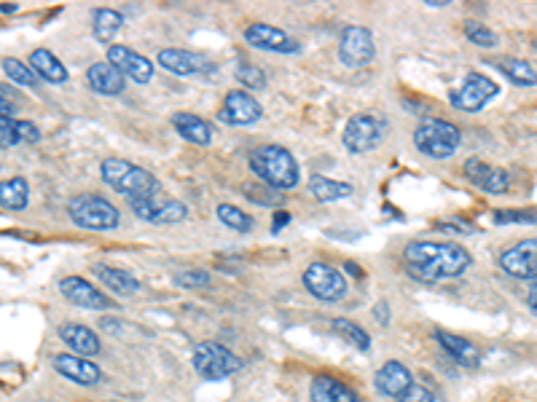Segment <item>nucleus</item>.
<instances>
[{"label":"nucleus","instance_id":"dca6fc26","mask_svg":"<svg viewBox=\"0 0 537 402\" xmlns=\"http://www.w3.org/2000/svg\"><path fill=\"white\" fill-rule=\"evenodd\" d=\"M156 62L167 73L183 75V78H189V75H205V73L215 70V65L207 57H202L197 51H186V49H161L159 57H156Z\"/></svg>","mask_w":537,"mask_h":402},{"label":"nucleus","instance_id":"f8f14e48","mask_svg":"<svg viewBox=\"0 0 537 402\" xmlns=\"http://www.w3.org/2000/svg\"><path fill=\"white\" fill-rule=\"evenodd\" d=\"M59 292L62 298H67L73 306L78 309H89V312H108L113 309V300L97 290L92 282H86L83 276H65L59 279Z\"/></svg>","mask_w":537,"mask_h":402},{"label":"nucleus","instance_id":"72a5a7b5","mask_svg":"<svg viewBox=\"0 0 537 402\" xmlns=\"http://www.w3.org/2000/svg\"><path fill=\"white\" fill-rule=\"evenodd\" d=\"M218 220H221L226 228L239 231V234L253 231V220L247 218V213H242V210L234 207V205H218Z\"/></svg>","mask_w":537,"mask_h":402},{"label":"nucleus","instance_id":"0eeeda50","mask_svg":"<svg viewBox=\"0 0 537 402\" xmlns=\"http://www.w3.org/2000/svg\"><path fill=\"white\" fill-rule=\"evenodd\" d=\"M385 132H387V121L382 116H374V113H354L346 127H344V148L349 153H371L382 145L385 140Z\"/></svg>","mask_w":537,"mask_h":402},{"label":"nucleus","instance_id":"f257e3e1","mask_svg":"<svg viewBox=\"0 0 537 402\" xmlns=\"http://www.w3.org/2000/svg\"><path fill=\"white\" fill-rule=\"evenodd\" d=\"M406 271L414 282L438 284L440 279L463 276L471 268V252L455 242H411L403 250Z\"/></svg>","mask_w":537,"mask_h":402},{"label":"nucleus","instance_id":"473e14b6","mask_svg":"<svg viewBox=\"0 0 537 402\" xmlns=\"http://www.w3.org/2000/svg\"><path fill=\"white\" fill-rule=\"evenodd\" d=\"M4 70H6V75H9L14 83H19V86H25V89H38V78H35V73H33L30 65H25L22 59H17V57H6V59H4Z\"/></svg>","mask_w":537,"mask_h":402},{"label":"nucleus","instance_id":"39448f33","mask_svg":"<svg viewBox=\"0 0 537 402\" xmlns=\"http://www.w3.org/2000/svg\"><path fill=\"white\" fill-rule=\"evenodd\" d=\"M67 215L83 231H113L121 223L119 207L95 193H81V196L70 198Z\"/></svg>","mask_w":537,"mask_h":402},{"label":"nucleus","instance_id":"2f4dec72","mask_svg":"<svg viewBox=\"0 0 537 402\" xmlns=\"http://www.w3.org/2000/svg\"><path fill=\"white\" fill-rule=\"evenodd\" d=\"M331 325H333V330H336L349 346L361 349V352H369V349H371V336H369L361 325H354V322H349V320H344V317H336Z\"/></svg>","mask_w":537,"mask_h":402},{"label":"nucleus","instance_id":"7ed1b4c3","mask_svg":"<svg viewBox=\"0 0 537 402\" xmlns=\"http://www.w3.org/2000/svg\"><path fill=\"white\" fill-rule=\"evenodd\" d=\"M100 174H103V182L108 188L127 196L129 201L161 193V182L148 169H143V166H137V164H132L127 158H105L103 166H100Z\"/></svg>","mask_w":537,"mask_h":402},{"label":"nucleus","instance_id":"423d86ee","mask_svg":"<svg viewBox=\"0 0 537 402\" xmlns=\"http://www.w3.org/2000/svg\"><path fill=\"white\" fill-rule=\"evenodd\" d=\"M194 367L205 381H223L245 367L242 357L226 349L223 344L205 341L194 349Z\"/></svg>","mask_w":537,"mask_h":402},{"label":"nucleus","instance_id":"cd10ccee","mask_svg":"<svg viewBox=\"0 0 537 402\" xmlns=\"http://www.w3.org/2000/svg\"><path fill=\"white\" fill-rule=\"evenodd\" d=\"M309 193L323 201V205H331V201H341V198H349L354 193V188L349 182H339V180H331L325 174H312L309 177Z\"/></svg>","mask_w":537,"mask_h":402},{"label":"nucleus","instance_id":"ea45409f","mask_svg":"<svg viewBox=\"0 0 537 402\" xmlns=\"http://www.w3.org/2000/svg\"><path fill=\"white\" fill-rule=\"evenodd\" d=\"M494 223H521V226H532L534 218L532 213H521V210H497L494 213Z\"/></svg>","mask_w":537,"mask_h":402},{"label":"nucleus","instance_id":"412c9836","mask_svg":"<svg viewBox=\"0 0 537 402\" xmlns=\"http://www.w3.org/2000/svg\"><path fill=\"white\" fill-rule=\"evenodd\" d=\"M309 399L312 402H363V397L349 383L333 375H315L309 383Z\"/></svg>","mask_w":537,"mask_h":402},{"label":"nucleus","instance_id":"a211bd4d","mask_svg":"<svg viewBox=\"0 0 537 402\" xmlns=\"http://www.w3.org/2000/svg\"><path fill=\"white\" fill-rule=\"evenodd\" d=\"M51 365H54V370L62 375V378H67V381H73V383H81V386H95V383H100V378H103V370L89 359V357H78V354H57L54 359H51Z\"/></svg>","mask_w":537,"mask_h":402},{"label":"nucleus","instance_id":"5701e85b","mask_svg":"<svg viewBox=\"0 0 537 402\" xmlns=\"http://www.w3.org/2000/svg\"><path fill=\"white\" fill-rule=\"evenodd\" d=\"M59 338L65 341V346L73 349V354L78 357H92L100 352V338L95 330H89L86 325H75V322H65L59 325Z\"/></svg>","mask_w":537,"mask_h":402},{"label":"nucleus","instance_id":"393cba45","mask_svg":"<svg viewBox=\"0 0 537 402\" xmlns=\"http://www.w3.org/2000/svg\"><path fill=\"white\" fill-rule=\"evenodd\" d=\"M86 81L103 97H119L124 91V75L111 62H95L86 70Z\"/></svg>","mask_w":537,"mask_h":402},{"label":"nucleus","instance_id":"c85d7f7f","mask_svg":"<svg viewBox=\"0 0 537 402\" xmlns=\"http://www.w3.org/2000/svg\"><path fill=\"white\" fill-rule=\"evenodd\" d=\"M30 205V182L25 177H12L0 182V207L19 213Z\"/></svg>","mask_w":537,"mask_h":402},{"label":"nucleus","instance_id":"20e7f679","mask_svg":"<svg viewBox=\"0 0 537 402\" xmlns=\"http://www.w3.org/2000/svg\"><path fill=\"white\" fill-rule=\"evenodd\" d=\"M414 145L427 158H452L463 145V132L457 124L446 119H424L414 129Z\"/></svg>","mask_w":537,"mask_h":402},{"label":"nucleus","instance_id":"6ab92c4d","mask_svg":"<svg viewBox=\"0 0 537 402\" xmlns=\"http://www.w3.org/2000/svg\"><path fill=\"white\" fill-rule=\"evenodd\" d=\"M465 177L486 193H505L510 188V174L500 166L486 164L484 158H468Z\"/></svg>","mask_w":537,"mask_h":402},{"label":"nucleus","instance_id":"c03bdc74","mask_svg":"<svg viewBox=\"0 0 537 402\" xmlns=\"http://www.w3.org/2000/svg\"><path fill=\"white\" fill-rule=\"evenodd\" d=\"M374 317L379 320V325H385V328L390 325V309H387V304H385V300H382V304H379V306L374 309Z\"/></svg>","mask_w":537,"mask_h":402},{"label":"nucleus","instance_id":"a18cd8bd","mask_svg":"<svg viewBox=\"0 0 537 402\" xmlns=\"http://www.w3.org/2000/svg\"><path fill=\"white\" fill-rule=\"evenodd\" d=\"M288 223H291V215H288V213H277V215H275V234H280Z\"/></svg>","mask_w":537,"mask_h":402},{"label":"nucleus","instance_id":"4468645a","mask_svg":"<svg viewBox=\"0 0 537 402\" xmlns=\"http://www.w3.org/2000/svg\"><path fill=\"white\" fill-rule=\"evenodd\" d=\"M124 78L135 81V83H148L153 78V62L143 54H137L135 49L129 46H121V43H111L108 46V59Z\"/></svg>","mask_w":537,"mask_h":402},{"label":"nucleus","instance_id":"58836bf2","mask_svg":"<svg viewBox=\"0 0 537 402\" xmlns=\"http://www.w3.org/2000/svg\"><path fill=\"white\" fill-rule=\"evenodd\" d=\"M395 402H435V394L422 383H411Z\"/></svg>","mask_w":537,"mask_h":402},{"label":"nucleus","instance_id":"a19ab883","mask_svg":"<svg viewBox=\"0 0 537 402\" xmlns=\"http://www.w3.org/2000/svg\"><path fill=\"white\" fill-rule=\"evenodd\" d=\"M14 145H19L14 119H0V148H14Z\"/></svg>","mask_w":537,"mask_h":402},{"label":"nucleus","instance_id":"49530a36","mask_svg":"<svg viewBox=\"0 0 537 402\" xmlns=\"http://www.w3.org/2000/svg\"><path fill=\"white\" fill-rule=\"evenodd\" d=\"M534 300H537V287H534V282H529V312H532V314L537 312V304H534Z\"/></svg>","mask_w":537,"mask_h":402},{"label":"nucleus","instance_id":"e433bc0d","mask_svg":"<svg viewBox=\"0 0 537 402\" xmlns=\"http://www.w3.org/2000/svg\"><path fill=\"white\" fill-rule=\"evenodd\" d=\"M175 282L181 287H186V290H199V287L210 284V274L205 268H186L181 274H175Z\"/></svg>","mask_w":537,"mask_h":402},{"label":"nucleus","instance_id":"9d476101","mask_svg":"<svg viewBox=\"0 0 537 402\" xmlns=\"http://www.w3.org/2000/svg\"><path fill=\"white\" fill-rule=\"evenodd\" d=\"M497 94H500V86H497L492 78H486V75H481V73H471V75L463 81V86H457V89L449 94V99H452V105H455L457 111L479 113V111H484L486 103H492Z\"/></svg>","mask_w":537,"mask_h":402},{"label":"nucleus","instance_id":"b1692460","mask_svg":"<svg viewBox=\"0 0 537 402\" xmlns=\"http://www.w3.org/2000/svg\"><path fill=\"white\" fill-rule=\"evenodd\" d=\"M97 282H103L111 292H116L119 298H127V295H135L140 290V282L135 274H129L127 268H116V266H108V263H95L92 266Z\"/></svg>","mask_w":537,"mask_h":402},{"label":"nucleus","instance_id":"f03ea898","mask_svg":"<svg viewBox=\"0 0 537 402\" xmlns=\"http://www.w3.org/2000/svg\"><path fill=\"white\" fill-rule=\"evenodd\" d=\"M253 174L272 190H293L301 180L299 161L283 145H261L247 158Z\"/></svg>","mask_w":537,"mask_h":402},{"label":"nucleus","instance_id":"a878e982","mask_svg":"<svg viewBox=\"0 0 537 402\" xmlns=\"http://www.w3.org/2000/svg\"><path fill=\"white\" fill-rule=\"evenodd\" d=\"M30 70L35 73V78H41L46 83H65L67 81V67L49 49H35L30 54Z\"/></svg>","mask_w":537,"mask_h":402},{"label":"nucleus","instance_id":"4be33fe9","mask_svg":"<svg viewBox=\"0 0 537 402\" xmlns=\"http://www.w3.org/2000/svg\"><path fill=\"white\" fill-rule=\"evenodd\" d=\"M435 336V341L449 352L463 367H479L481 365V352H479V346L473 344V341H468V338H463V336H455V333H449V330H435L432 333Z\"/></svg>","mask_w":537,"mask_h":402},{"label":"nucleus","instance_id":"7c9ffc66","mask_svg":"<svg viewBox=\"0 0 537 402\" xmlns=\"http://www.w3.org/2000/svg\"><path fill=\"white\" fill-rule=\"evenodd\" d=\"M494 67H497L505 78H510L513 83H518V86H534V83H537V73H534V67H532L529 62H524V59L505 57V59L494 62Z\"/></svg>","mask_w":537,"mask_h":402},{"label":"nucleus","instance_id":"79ce46f5","mask_svg":"<svg viewBox=\"0 0 537 402\" xmlns=\"http://www.w3.org/2000/svg\"><path fill=\"white\" fill-rule=\"evenodd\" d=\"M14 129H17V137L19 143H38L41 140V132L33 121H17L14 119Z\"/></svg>","mask_w":537,"mask_h":402},{"label":"nucleus","instance_id":"2eb2a0df","mask_svg":"<svg viewBox=\"0 0 537 402\" xmlns=\"http://www.w3.org/2000/svg\"><path fill=\"white\" fill-rule=\"evenodd\" d=\"M245 41L253 49L261 51H272V54H299V43L280 27L266 25V22H255L245 30Z\"/></svg>","mask_w":537,"mask_h":402},{"label":"nucleus","instance_id":"9b49d317","mask_svg":"<svg viewBox=\"0 0 537 402\" xmlns=\"http://www.w3.org/2000/svg\"><path fill=\"white\" fill-rule=\"evenodd\" d=\"M374 57H377V46H374V35L369 27H361V25L344 27V33L339 38V59L346 67H363Z\"/></svg>","mask_w":537,"mask_h":402},{"label":"nucleus","instance_id":"1a4fd4ad","mask_svg":"<svg viewBox=\"0 0 537 402\" xmlns=\"http://www.w3.org/2000/svg\"><path fill=\"white\" fill-rule=\"evenodd\" d=\"M304 287L317 300H325V304H336V300H341L346 295L349 282L341 274V268H336L331 263H312L304 271Z\"/></svg>","mask_w":537,"mask_h":402},{"label":"nucleus","instance_id":"ddd939ff","mask_svg":"<svg viewBox=\"0 0 537 402\" xmlns=\"http://www.w3.org/2000/svg\"><path fill=\"white\" fill-rule=\"evenodd\" d=\"M218 119L229 127H250L263 119V105L250 91H231L223 99V108L218 111Z\"/></svg>","mask_w":537,"mask_h":402},{"label":"nucleus","instance_id":"f704fd0d","mask_svg":"<svg viewBox=\"0 0 537 402\" xmlns=\"http://www.w3.org/2000/svg\"><path fill=\"white\" fill-rule=\"evenodd\" d=\"M245 196L261 207H280L285 201V196H280V190H272L268 185H245Z\"/></svg>","mask_w":537,"mask_h":402},{"label":"nucleus","instance_id":"37998d69","mask_svg":"<svg viewBox=\"0 0 537 402\" xmlns=\"http://www.w3.org/2000/svg\"><path fill=\"white\" fill-rule=\"evenodd\" d=\"M14 113H17V105H14L12 94L0 86V119H14Z\"/></svg>","mask_w":537,"mask_h":402},{"label":"nucleus","instance_id":"4c0bfd02","mask_svg":"<svg viewBox=\"0 0 537 402\" xmlns=\"http://www.w3.org/2000/svg\"><path fill=\"white\" fill-rule=\"evenodd\" d=\"M237 81L247 89H263L266 86V73L258 65H239L237 67Z\"/></svg>","mask_w":537,"mask_h":402},{"label":"nucleus","instance_id":"c9c22d12","mask_svg":"<svg viewBox=\"0 0 537 402\" xmlns=\"http://www.w3.org/2000/svg\"><path fill=\"white\" fill-rule=\"evenodd\" d=\"M465 35H468L471 43H476V46H481V49H494V46L500 43L497 33L489 30V27L481 25V22H465Z\"/></svg>","mask_w":537,"mask_h":402},{"label":"nucleus","instance_id":"aec40b11","mask_svg":"<svg viewBox=\"0 0 537 402\" xmlns=\"http://www.w3.org/2000/svg\"><path fill=\"white\" fill-rule=\"evenodd\" d=\"M411 383H414L411 370H409L403 362H398V359H387V362L377 370V375H374L377 391H379L382 397H390V399H398Z\"/></svg>","mask_w":537,"mask_h":402},{"label":"nucleus","instance_id":"f3484780","mask_svg":"<svg viewBox=\"0 0 537 402\" xmlns=\"http://www.w3.org/2000/svg\"><path fill=\"white\" fill-rule=\"evenodd\" d=\"M500 268L516 279H526L534 282L537 274V242L534 239H524L516 247L505 250L500 255Z\"/></svg>","mask_w":537,"mask_h":402},{"label":"nucleus","instance_id":"c756f323","mask_svg":"<svg viewBox=\"0 0 537 402\" xmlns=\"http://www.w3.org/2000/svg\"><path fill=\"white\" fill-rule=\"evenodd\" d=\"M121 25H124V17L119 12H113V9H97L95 12V27H92V33H95L97 43L111 46L113 38L119 35Z\"/></svg>","mask_w":537,"mask_h":402},{"label":"nucleus","instance_id":"bb28decb","mask_svg":"<svg viewBox=\"0 0 537 402\" xmlns=\"http://www.w3.org/2000/svg\"><path fill=\"white\" fill-rule=\"evenodd\" d=\"M172 127L177 129L183 140L194 143V145H210L213 143V127L194 113H175L172 116Z\"/></svg>","mask_w":537,"mask_h":402},{"label":"nucleus","instance_id":"6e6552de","mask_svg":"<svg viewBox=\"0 0 537 402\" xmlns=\"http://www.w3.org/2000/svg\"><path fill=\"white\" fill-rule=\"evenodd\" d=\"M132 213L153 226H169V223H181L189 218V207L181 198H169L164 193L148 196V198H132L129 201Z\"/></svg>","mask_w":537,"mask_h":402}]
</instances>
